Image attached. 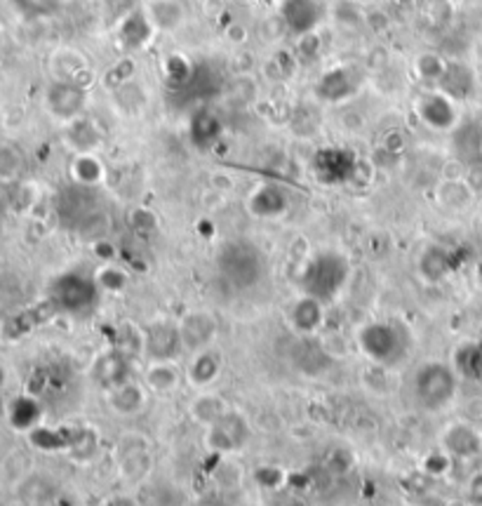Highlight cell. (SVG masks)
Returning a JSON list of instances; mask_svg holds the SVG:
<instances>
[{
    "instance_id": "obj_23",
    "label": "cell",
    "mask_w": 482,
    "mask_h": 506,
    "mask_svg": "<svg viewBox=\"0 0 482 506\" xmlns=\"http://www.w3.org/2000/svg\"><path fill=\"white\" fill-rule=\"evenodd\" d=\"M229 402L224 401V396H219L214 391H203L198 396L191 401V408H188V415L195 424H200L203 428L212 427L214 422H219L221 417L229 412Z\"/></svg>"
},
{
    "instance_id": "obj_16",
    "label": "cell",
    "mask_w": 482,
    "mask_h": 506,
    "mask_svg": "<svg viewBox=\"0 0 482 506\" xmlns=\"http://www.w3.org/2000/svg\"><path fill=\"white\" fill-rule=\"evenodd\" d=\"M443 448L452 457L469 460L482 450V435L470 422H454L443 431Z\"/></svg>"
},
{
    "instance_id": "obj_25",
    "label": "cell",
    "mask_w": 482,
    "mask_h": 506,
    "mask_svg": "<svg viewBox=\"0 0 482 506\" xmlns=\"http://www.w3.org/2000/svg\"><path fill=\"white\" fill-rule=\"evenodd\" d=\"M452 368L463 379L482 382V339H473L459 346L452 358Z\"/></svg>"
},
{
    "instance_id": "obj_13",
    "label": "cell",
    "mask_w": 482,
    "mask_h": 506,
    "mask_svg": "<svg viewBox=\"0 0 482 506\" xmlns=\"http://www.w3.org/2000/svg\"><path fill=\"white\" fill-rule=\"evenodd\" d=\"M358 87H361V80L355 71L339 66V69H329L328 73H322V79L315 85V95L328 104H341L353 97Z\"/></svg>"
},
{
    "instance_id": "obj_41",
    "label": "cell",
    "mask_w": 482,
    "mask_h": 506,
    "mask_svg": "<svg viewBox=\"0 0 482 506\" xmlns=\"http://www.w3.org/2000/svg\"><path fill=\"white\" fill-rule=\"evenodd\" d=\"M296 50H299L302 57H313V54L320 50V36L315 31L303 33V36H299V46H296Z\"/></svg>"
},
{
    "instance_id": "obj_1",
    "label": "cell",
    "mask_w": 482,
    "mask_h": 506,
    "mask_svg": "<svg viewBox=\"0 0 482 506\" xmlns=\"http://www.w3.org/2000/svg\"><path fill=\"white\" fill-rule=\"evenodd\" d=\"M457 370L447 363L431 361L424 363L411 377V394L419 408L428 412H440L457 396Z\"/></svg>"
},
{
    "instance_id": "obj_4",
    "label": "cell",
    "mask_w": 482,
    "mask_h": 506,
    "mask_svg": "<svg viewBox=\"0 0 482 506\" xmlns=\"http://www.w3.org/2000/svg\"><path fill=\"white\" fill-rule=\"evenodd\" d=\"M358 349L365 353L374 365H386L391 368L405 356V332L400 330L395 323H370L358 332Z\"/></svg>"
},
{
    "instance_id": "obj_21",
    "label": "cell",
    "mask_w": 482,
    "mask_h": 506,
    "mask_svg": "<svg viewBox=\"0 0 482 506\" xmlns=\"http://www.w3.org/2000/svg\"><path fill=\"white\" fill-rule=\"evenodd\" d=\"M144 14L151 21V27L161 31H174L187 20V7L181 0H148L144 7Z\"/></svg>"
},
{
    "instance_id": "obj_42",
    "label": "cell",
    "mask_w": 482,
    "mask_h": 506,
    "mask_svg": "<svg viewBox=\"0 0 482 506\" xmlns=\"http://www.w3.org/2000/svg\"><path fill=\"white\" fill-rule=\"evenodd\" d=\"M226 38L231 40V43H245L247 38V29L243 24H231V27L226 29Z\"/></svg>"
},
{
    "instance_id": "obj_32",
    "label": "cell",
    "mask_w": 482,
    "mask_h": 506,
    "mask_svg": "<svg viewBox=\"0 0 482 506\" xmlns=\"http://www.w3.org/2000/svg\"><path fill=\"white\" fill-rule=\"evenodd\" d=\"M69 142L78 153H92L102 142V137L96 132L95 123L85 120V118H76L69 123Z\"/></svg>"
},
{
    "instance_id": "obj_7",
    "label": "cell",
    "mask_w": 482,
    "mask_h": 506,
    "mask_svg": "<svg viewBox=\"0 0 482 506\" xmlns=\"http://www.w3.org/2000/svg\"><path fill=\"white\" fill-rule=\"evenodd\" d=\"M252 428L247 417L238 410H229L219 422L205 428V445L217 452H236L245 448V443L250 441Z\"/></svg>"
},
{
    "instance_id": "obj_18",
    "label": "cell",
    "mask_w": 482,
    "mask_h": 506,
    "mask_svg": "<svg viewBox=\"0 0 482 506\" xmlns=\"http://www.w3.org/2000/svg\"><path fill=\"white\" fill-rule=\"evenodd\" d=\"M148 394L151 391L146 386H142L139 382H128L118 384L113 389L106 391V401H109V408L120 417H135L139 412H144L148 402Z\"/></svg>"
},
{
    "instance_id": "obj_35",
    "label": "cell",
    "mask_w": 482,
    "mask_h": 506,
    "mask_svg": "<svg viewBox=\"0 0 482 506\" xmlns=\"http://www.w3.org/2000/svg\"><path fill=\"white\" fill-rule=\"evenodd\" d=\"M69 448H71V454H76L78 460H92L96 448H99V434L90 427L76 428L71 438H69Z\"/></svg>"
},
{
    "instance_id": "obj_33",
    "label": "cell",
    "mask_w": 482,
    "mask_h": 506,
    "mask_svg": "<svg viewBox=\"0 0 482 506\" xmlns=\"http://www.w3.org/2000/svg\"><path fill=\"white\" fill-rule=\"evenodd\" d=\"M440 85H443V92H447L452 99H463L473 87V79H470L469 69L447 62V71H445Z\"/></svg>"
},
{
    "instance_id": "obj_20",
    "label": "cell",
    "mask_w": 482,
    "mask_h": 506,
    "mask_svg": "<svg viewBox=\"0 0 482 506\" xmlns=\"http://www.w3.org/2000/svg\"><path fill=\"white\" fill-rule=\"evenodd\" d=\"M181 382H184V375L174 361H148L146 370H144V384L151 394L168 396L179 389Z\"/></svg>"
},
{
    "instance_id": "obj_14",
    "label": "cell",
    "mask_w": 482,
    "mask_h": 506,
    "mask_svg": "<svg viewBox=\"0 0 482 506\" xmlns=\"http://www.w3.org/2000/svg\"><path fill=\"white\" fill-rule=\"evenodd\" d=\"M289 325L299 337H313L325 325V304L313 294H302L289 309Z\"/></svg>"
},
{
    "instance_id": "obj_38",
    "label": "cell",
    "mask_w": 482,
    "mask_h": 506,
    "mask_svg": "<svg viewBox=\"0 0 482 506\" xmlns=\"http://www.w3.org/2000/svg\"><path fill=\"white\" fill-rule=\"evenodd\" d=\"M165 79L174 85H184L191 79V66L184 57H170L165 62Z\"/></svg>"
},
{
    "instance_id": "obj_27",
    "label": "cell",
    "mask_w": 482,
    "mask_h": 506,
    "mask_svg": "<svg viewBox=\"0 0 482 506\" xmlns=\"http://www.w3.org/2000/svg\"><path fill=\"white\" fill-rule=\"evenodd\" d=\"M71 179L78 187H96L106 177V168L104 162L95 156V153H76V158L69 165Z\"/></svg>"
},
{
    "instance_id": "obj_39",
    "label": "cell",
    "mask_w": 482,
    "mask_h": 506,
    "mask_svg": "<svg viewBox=\"0 0 482 506\" xmlns=\"http://www.w3.org/2000/svg\"><path fill=\"white\" fill-rule=\"evenodd\" d=\"M21 156L12 146H0V179H10L20 172Z\"/></svg>"
},
{
    "instance_id": "obj_37",
    "label": "cell",
    "mask_w": 482,
    "mask_h": 506,
    "mask_svg": "<svg viewBox=\"0 0 482 506\" xmlns=\"http://www.w3.org/2000/svg\"><path fill=\"white\" fill-rule=\"evenodd\" d=\"M445 71H447V62L436 53L419 54L417 62H414V73L421 80H436V83H440Z\"/></svg>"
},
{
    "instance_id": "obj_11",
    "label": "cell",
    "mask_w": 482,
    "mask_h": 506,
    "mask_svg": "<svg viewBox=\"0 0 482 506\" xmlns=\"http://www.w3.org/2000/svg\"><path fill=\"white\" fill-rule=\"evenodd\" d=\"M181 351L179 323L158 319L146 325V356L151 361H174Z\"/></svg>"
},
{
    "instance_id": "obj_34",
    "label": "cell",
    "mask_w": 482,
    "mask_h": 506,
    "mask_svg": "<svg viewBox=\"0 0 482 506\" xmlns=\"http://www.w3.org/2000/svg\"><path fill=\"white\" fill-rule=\"evenodd\" d=\"M12 7L17 10L20 17L29 21H38V20H47L52 14L57 12L62 0H10Z\"/></svg>"
},
{
    "instance_id": "obj_40",
    "label": "cell",
    "mask_w": 482,
    "mask_h": 506,
    "mask_svg": "<svg viewBox=\"0 0 482 506\" xmlns=\"http://www.w3.org/2000/svg\"><path fill=\"white\" fill-rule=\"evenodd\" d=\"M129 224H132L137 234H151V231H155V227H158V220H155V214L151 212V210L137 208L129 214Z\"/></svg>"
},
{
    "instance_id": "obj_24",
    "label": "cell",
    "mask_w": 482,
    "mask_h": 506,
    "mask_svg": "<svg viewBox=\"0 0 482 506\" xmlns=\"http://www.w3.org/2000/svg\"><path fill=\"white\" fill-rule=\"evenodd\" d=\"M50 69L54 73V80H73L78 83L80 87H85L83 83V76H87V62L80 53L76 50H57V53L52 54L50 59ZM87 90V87H85Z\"/></svg>"
},
{
    "instance_id": "obj_44",
    "label": "cell",
    "mask_w": 482,
    "mask_h": 506,
    "mask_svg": "<svg viewBox=\"0 0 482 506\" xmlns=\"http://www.w3.org/2000/svg\"><path fill=\"white\" fill-rule=\"evenodd\" d=\"M102 506H135V502L129 500V497H111Z\"/></svg>"
},
{
    "instance_id": "obj_46",
    "label": "cell",
    "mask_w": 482,
    "mask_h": 506,
    "mask_svg": "<svg viewBox=\"0 0 482 506\" xmlns=\"http://www.w3.org/2000/svg\"><path fill=\"white\" fill-rule=\"evenodd\" d=\"M431 5H443V3H447V0H428Z\"/></svg>"
},
{
    "instance_id": "obj_8",
    "label": "cell",
    "mask_w": 482,
    "mask_h": 506,
    "mask_svg": "<svg viewBox=\"0 0 482 506\" xmlns=\"http://www.w3.org/2000/svg\"><path fill=\"white\" fill-rule=\"evenodd\" d=\"M99 287L96 280L85 278L80 273H64L57 283L52 286V297L64 311L85 313L90 306H95Z\"/></svg>"
},
{
    "instance_id": "obj_30",
    "label": "cell",
    "mask_w": 482,
    "mask_h": 506,
    "mask_svg": "<svg viewBox=\"0 0 482 506\" xmlns=\"http://www.w3.org/2000/svg\"><path fill=\"white\" fill-rule=\"evenodd\" d=\"M151 21L148 17L144 14V10L139 12H132L128 20L120 24V40L122 46L129 47V50H139L144 47L151 40Z\"/></svg>"
},
{
    "instance_id": "obj_48",
    "label": "cell",
    "mask_w": 482,
    "mask_h": 506,
    "mask_svg": "<svg viewBox=\"0 0 482 506\" xmlns=\"http://www.w3.org/2000/svg\"><path fill=\"white\" fill-rule=\"evenodd\" d=\"M3 46H5V38H3V31H0V54H3Z\"/></svg>"
},
{
    "instance_id": "obj_31",
    "label": "cell",
    "mask_w": 482,
    "mask_h": 506,
    "mask_svg": "<svg viewBox=\"0 0 482 506\" xmlns=\"http://www.w3.org/2000/svg\"><path fill=\"white\" fill-rule=\"evenodd\" d=\"M116 349L128 358L142 356L146 353V328H139L135 320H125L118 325Z\"/></svg>"
},
{
    "instance_id": "obj_3",
    "label": "cell",
    "mask_w": 482,
    "mask_h": 506,
    "mask_svg": "<svg viewBox=\"0 0 482 506\" xmlns=\"http://www.w3.org/2000/svg\"><path fill=\"white\" fill-rule=\"evenodd\" d=\"M348 261L344 254L320 253L303 267L302 271V290L303 294H313L318 299H329L339 293L348 278Z\"/></svg>"
},
{
    "instance_id": "obj_36",
    "label": "cell",
    "mask_w": 482,
    "mask_h": 506,
    "mask_svg": "<svg viewBox=\"0 0 482 506\" xmlns=\"http://www.w3.org/2000/svg\"><path fill=\"white\" fill-rule=\"evenodd\" d=\"M95 280L99 290H106V293H113V294L125 293L129 286L128 271H122L120 267H113V264H106V267L99 269Z\"/></svg>"
},
{
    "instance_id": "obj_19",
    "label": "cell",
    "mask_w": 482,
    "mask_h": 506,
    "mask_svg": "<svg viewBox=\"0 0 482 506\" xmlns=\"http://www.w3.org/2000/svg\"><path fill=\"white\" fill-rule=\"evenodd\" d=\"M287 194H285V188L276 187V184H262L252 191L250 201H247L250 214H254L259 220H278L280 214L287 212Z\"/></svg>"
},
{
    "instance_id": "obj_29",
    "label": "cell",
    "mask_w": 482,
    "mask_h": 506,
    "mask_svg": "<svg viewBox=\"0 0 482 506\" xmlns=\"http://www.w3.org/2000/svg\"><path fill=\"white\" fill-rule=\"evenodd\" d=\"M419 271H421V276H424L426 280H431V283L443 280L445 276L452 271V253L440 245L428 247V250L421 254V260H419Z\"/></svg>"
},
{
    "instance_id": "obj_26",
    "label": "cell",
    "mask_w": 482,
    "mask_h": 506,
    "mask_svg": "<svg viewBox=\"0 0 482 506\" xmlns=\"http://www.w3.org/2000/svg\"><path fill=\"white\" fill-rule=\"evenodd\" d=\"M436 198L445 210L461 212V210H466L473 203V188L463 182V179H445V182L437 184Z\"/></svg>"
},
{
    "instance_id": "obj_5",
    "label": "cell",
    "mask_w": 482,
    "mask_h": 506,
    "mask_svg": "<svg viewBox=\"0 0 482 506\" xmlns=\"http://www.w3.org/2000/svg\"><path fill=\"white\" fill-rule=\"evenodd\" d=\"M118 474L137 483L151 471V441L139 431H125L116 443Z\"/></svg>"
},
{
    "instance_id": "obj_15",
    "label": "cell",
    "mask_w": 482,
    "mask_h": 506,
    "mask_svg": "<svg viewBox=\"0 0 482 506\" xmlns=\"http://www.w3.org/2000/svg\"><path fill=\"white\" fill-rule=\"evenodd\" d=\"M313 168L315 177H320L325 184L348 182L358 170V161H355V156H351V151L328 149L315 156Z\"/></svg>"
},
{
    "instance_id": "obj_22",
    "label": "cell",
    "mask_w": 482,
    "mask_h": 506,
    "mask_svg": "<svg viewBox=\"0 0 482 506\" xmlns=\"http://www.w3.org/2000/svg\"><path fill=\"white\" fill-rule=\"evenodd\" d=\"M219 375H221V358L212 349L193 353V361L187 370V382L191 386L205 391L207 386H212L217 382Z\"/></svg>"
},
{
    "instance_id": "obj_10",
    "label": "cell",
    "mask_w": 482,
    "mask_h": 506,
    "mask_svg": "<svg viewBox=\"0 0 482 506\" xmlns=\"http://www.w3.org/2000/svg\"><path fill=\"white\" fill-rule=\"evenodd\" d=\"M87 90L73 80H52L46 92V109L64 123H71L85 111Z\"/></svg>"
},
{
    "instance_id": "obj_6",
    "label": "cell",
    "mask_w": 482,
    "mask_h": 506,
    "mask_svg": "<svg viewBox=\"0 0 482 506\" xmlns=\"http://www.w3.org/2000/svg\"><path fill=\"white\" fill-rule=\"evenodd\" d=\"M414 113L426 128L436 132H450L459 123L457 99H452L443 90H428L419 95L417 102H414Z\"/></svg>"
},
{
    "instance_id": "obj_12",
    "label": "cell",
    "mask_w": 482,
    "mask_h": 506,
    "mask_svg": "<svg viewBox=\"0 0 482 506\" xmlns=\"http://www.w3.org/2000/svg\"><path fill=\"white\" fill-rule=\"evenodd\" d=\"M280 21L296 36L315 31L322 21V0H283Z\"/></svg>"
},
{
    "instance_id": "obj_2",
    "label": "cell",
    "mask_w": 482,
    "mask_h": 506,
    "mask_svg": "<svg viewBox=\"0 0 482 506\" xmlns=\"http://www.w3.org/2000/svg\"><path fill=\"white\" fill-rule=\"evenodd\" d=\"M219 271L233 287L257 286L264 276V257L247 240L226 243L219 253Z\"/></svg>"
},
{
    "instance_id": "obj_45",
    "label": "cell",
    "mask_w": 482,
    "mask_h": 506,
    "mask_svg": "<svg viewBox=\"0 0 482 506\" xmlns=\"http://www.w3.org/2000/svg\"><path fill=\"white\" fill-rule=\"evenodd\" d=\"M476 278H478V283L482 286V260L478 261V267H476Z\"/></svg>"
},
{
    "instance_id": "obj_28",
    "label": "cell",
    "mask_w": 482,
    "mask_h": 506,
    "mask_svg": "<svg viewBox=\"0 0 482 506\" xmlns=\"http://www.w3.org/2000/svg\"><path fill=\"white\" fill-rule=\"evenodd\" d=\"M191 139L200 149H210L221 135V120L214 111L200 109L195 116L191 118Z\"/></svg>"
},
{
    "instance_id": "obj_9",
    "label": "cell",
    "mask_w": 482,
    "mask_h": 506,
    "mask_svg": "<svg viewBox=\"0 0 482 506\" xmlns=\"http://www.w3.org/2000/svg\"><path fill=\"white\" fill-rule=\"evenodd\" d=\"M219 332V323L214 319L212 311L207 309H193V311L184 313L179 320V337L181 349L187 353H200L212 346L214 337Z\"/></svg>"
},
{
    "instance_id": "obj_43",
    "label": "cell",
    "mask_w": 482,
    "mask_h": 506,
    "mask_svg": "<svg viewBox=\"0 0 482 506\" xmlns=\"http://www.w3.org/2000/svg\"><path fill=\"white\" fill-rule=\"evenodd\" d=\"M469 497H470V502H473V504L482 506V474L470 480Z\"/></svg>"
},
{
    "instance_id": "obj_17",
    "label": "cell",
    "mask_w": 482,
    "mask_h": 506,
    "mask_svg": "<svg viewBox=\"0 0 482 506\" xmlns=\"http://www.w3.org/2000/svg\"><path fill=\"white\" fill-rule=\"evenodd\" d=\"M129 361H132V358L120 353L116 346L104 351L102 356L95 361V365H92V379H95L104 391L113 389V386L129 379Z\"/></svg>"
},
{
    "instance_id": "obj_47",
    "label": "cell",
    "mask_w": 482,
    "mask_h": 506,
    "mask_svg": "<svg viewBox=\"0 0 482 506\" xmlns=\"http://www.w3.org/2000/svg\"><path fill=\"white\" fill-rule=\"evenodd\" d=\"M348 3H358V5H367L370 0H348Z\"/></svg>"
}]
</instances>
